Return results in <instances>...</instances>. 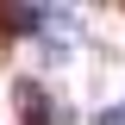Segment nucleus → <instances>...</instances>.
<instances>
[{
  "label": "nucleus",
  "mask_w": 125,
  "mask_h": 125,
  "mask_svg": "<svg viewBox=\"0 0 125 125\" xmlns=\"http://www.w3.org/2000/svg\"><path fill=\"white\" fill-rule=\"evenodd\" d=\"M88 125H125V100H113V106H100Z\"/></svg>",
  "instance_id": "f257e3e1"
}]
</instances>
